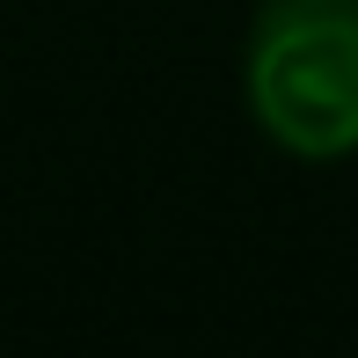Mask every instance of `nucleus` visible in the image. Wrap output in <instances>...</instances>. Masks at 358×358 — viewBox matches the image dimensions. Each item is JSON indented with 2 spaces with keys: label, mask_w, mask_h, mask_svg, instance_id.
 I'll use <instances>...</instances> for the list:
<instances>
[{
  "label": "nucleus",
  "mask_w": 358,
  "mask_h": 358,
  "mask_svg": "<svg viewBox=\"0 0 358 358\" xmlns=\"http://www.w3.org/2000/svg\"><path fill=\"white\" fill-rule=\"evenodd\" d=\"M241 103L292 161L358 154V0H256Z\"/></svg>",
  "instance_id": "f257e3e1"
}]
</instances>
